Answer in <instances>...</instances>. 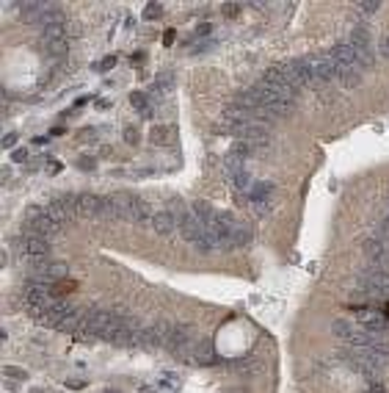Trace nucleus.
<instances>
[{
    "label": "nucleus",
    "mask_w": 389,
    "mask_h": 393,
    "mask_svg": "<svg viewBox=\"0 0 389 393\" xmlns=\"http://www.w3.org/2000/svg\"><path fill=\"white\" fill-rule=\"evenodd\" d=\"M78 213L80 216H102V197L80 194L78 197Z\"/></svg>",
    "instance_id": "39448f33"
},
{
    "label": "nucleus",
    "mask_w": 389,
    "mask_h": 393,
    "mask_svg": "<svg viewBox=\"0 0 389 393\" xmlns=\"http://www.w3.org/2000/svg\"><path fill=\"white\" fill-rule=\"evenodd\" d=\"M215 352L210 343H196L193 346V363H215Z\"/></svg>",
    "instance_id": "9b49d317"
},
{
    "label": "nucleus",
    "mask_w": 389,
    "mask_h": 393,
    "mask_svg": "<svg viewBox=\"0 0 389 393\" xmlns=\"http://www.w3.org/2000/svg\"><path fill=\"white\" fill-rule=\"evenodd\" d=\"M270 191H273V183H270V180L254 183V189H251V202H254V199H270Z\"/></svg>",
    "instance_id": "2eb2a0df"
},
{
    "label": "nucleus",
    "mask_w": 389,
    "mask_h": 393,
    "mask_svg": "<svg viewBox=\"0 0 389 393\" xmlns=\"http://www.w3.org/2000/svg\"><path fill=\"white\" fill-rule=\"evenodd\" d=\"M17 144V133H9V136H3V147L9 150V147H14Z\"/></svg>",
    "instance_id": "cd10ccee"
},
{
    "label": "nucleus",
    "mask_w": 389,
    "mask_h": 393,
    "mask_svg": "<svg viewBox=\"0 0 389 393\" xmlns=\"http://www.w3.org/2000/svg\"><path fill=\"white\" fill-rule=\"evenodd\" d=\"M47 169H50L52 174H58V172H61V163H58V161H50V163H47Z\"/></svg>",
    "instance_id": "7c9ffc66"
},
{
    "label": "nucleus",
    "mask_w": 389,
    "mask_h": 393,
    "mask_svg": "<svg viewBox=\"0 0 389 393\" xmlns=\"http://www.w3.org/2000/svg\"><path fill=\"white\" fill-rule=\"evenodd\" d=\"M166 139H172V130H163V127H155V130H152V142L155 144L166 142Z\"/></svg>",
    "instance_id": "4be33fe9"
},
{
    "label": "nucleus",
    "mask_w": 389,
    "mask_h": 393,
    "mask_svg": "<svg viewBox=\"0 0 389 393\" xmlns=\"http://www.w3.org/2000/svg\"><path fill=\"white\" fill-rule=\"evenodd\" d=\"M238 11H240L238 3H224V14H227V17H235Z\"/></svg>",
    "instance_id": "bb28decb"
},
{
    "label": "nucleus",
    "mask_w": 389,
    "mask_h": 393,
    "mask_svg": "<svg viewBox=\"0 0 389 393\" xmlns=\"http://www.w3.org/2000/svg\"><path fill=\"white\" fill-rule=\"evenodd\" d=\"M144 58H146V56H144V53H135V56H133V58H130V61H133V64H135V67H138V64H141V61H144Z\"/></svg>",
    "instance_id": "2f4dec72"
},
{
    "label": "nucleus",
    "mask_w": 389,
    "mask_h": 393,
    "mask_svg": "<svg viewBox=\"0 0 389 393\" xmlns=\"http://www.w3.org/2000/svg\"><path fill=\"white\" fill-rule=\"evenodd\" d=\"M94 136H97V130H83L80 133V139H94Z\"/></svg>",
    "instance_id": "72a5a7b5"
},
{
    "label": "nucleus",
    "mask_w": 389,
    "mask_h": 393,
    "mask_svg": "<svg viewBox=\"0 0 389 393\" xmlns=\"http://www.w3.org/2000/svg\"><path fill=\"white\" fill-rule=\"evenodd\" d=\"M160 388L163 390H177V388H180V379L172 377V374H163V377H160Z\"/></svg>",
    "instance_id": "6ab92c4d"
},
{
    "label": "nucleus",
    "mask_w": 389,
    "mask_h": 393,
    "mask_svg": "<svg viewBox=\"0 0 389 393\" xmlns=\"http://www.w3.org/2000/svg\"><path fill=\"white\" fill-rule=\"evenodd\" d=\"M125 142H127V144H138V130H135L133 125L125 127Z\"/></svg>",
    "instance_id": "b1692460"
},
{
    "label": "nucleus",
    "mask_w": 389,
    "mask_h": 393,
    "mask_svg": "<svg viewBox=\"0 0 389 393\" xmlns=\"http://www.w3.org/2000/svg\"><path fill=\"white\" fill-rule=\"evenodd\" d=\"M177 227H180L182 238L191 241V244H199V241H202V236H204V225L193 213H182L180 222H177Z\"/></svg>",
    "instance_id": "7ed1b4c3"
},
{
    "label": "nucleus",
    "mask_w": 389,
    "mask_h": 393,
    "mask_svg": "<svg viewBox=\"0 0 389 393\" xmlns=\"http://www.w3.org/2000/svg\"><path fill=\"white\" fill-rule=\"evenodd\" d=\"M114 197H116V208H119V219H127L133 225H146L155 216L144 199H138L133 194H114Z\"/></svg>",
    "instance_id": "f257e3e1"
},
{
    "label": "nucleus",
    "mask_w": 389,
    "mask_h": 393,
    "mask_svg": "<svg viewBox=\"0 0 389 393\" xmlns=\"http://www.w3.org/2000/svg\"><path fill=\"white\" fill-rule=\"evenodd\" d=\"M160 14H163V6H157V3H149V6L144 9V17H146V20H155V17H160Z\"/></svg>",
    "instance_id": "412c9836"
},
{
    "label": "nucleus",
    "mask_w": 389,
    "mask_h": 393,
    "mask_svg": "<svg viewBox=\"0 0 389 393\" xmlns=\"http://www.w3.org/2000/svg\"><path fill=\"white\" fill-rule=\"evenodd\" d=\"M359 80H362V72H359V67L340 69V83H343L345 89H353V86H359Z\"/></svg>",
    "instance_id": "f8f14e48"
},
{
    "label": "nucleus",
    "mask_w": 389,
    "mask_h": 393,
    "mask_svg": "<svg viewBox=\"0 0 389 393\" xmlns=\"http://www.w3.org/2000/svg\"><path fill=\"white\" fill-rule=\"evenodd\" d=\"M229 183L235 186V191H249V189H254L251 186V174H249V169H243V172H238Z\"/></svg>",
    "instance_id": "4468645a"
},
{
    "label": "nucleus",
    "mask_w": 389,
    "mask_h": 393,
    "mask_svg": "<svg viewBox=\"0 0 389 393\" xmlns=\"http://www.w3.org/2000/svg\"><path fill=\"white\" fill-rule=\"evenodd\" d=\"M251 241V227L246 225H238L232 230V236H229V249H238V246H246Z\"/></svg>",
    "instance_id": "6e6552de"
},
{
    "label": "nucleus",
    "mask_w": 389,
    "mask_h": 393,
    "mask_svg": "<svg viewBox=\"0 0 389 393\" xmlns=\"http://www.w3.org/2000/svg\"><path fill=\"white\" fill-rule=\"evenodd\" d=\"M11 158H14L17 163H22V161L28 158V150H14V155H11Z\"/></svg>",
    "instance_id": "c85d7f7f"
},
{
    "label": "nucleus",
    "mask_w": 389,
    "mask_h": 393,
    "mask_svg": "<svg viewBox=\"0 0 389 393\" xmlns=\"http://www.w3.org/2000/svg\"><path fill=\"white\" fill-rule=\"evenodd\" d=\"M78 166H80V169H86V172H91V169L97 166V161H94L91 155H80V158H78Z\"/></svg>",
    "instance_id": "5701e85b"
},
{
    "label": "nucleus",
    "mask_w": 389,
    "mask_h": 393,
    "mask_svg": "<svg viewBox=\"0 0 389 393\" xmlns=\"http://www.w3.org/2000/svg\"><path fill=\"white\" fill-rule=\"evenodd\" d=\"M386 222H389V219H386Z\"/></svg>",
    "instance_id": "c9c22d12"
},
{
    "label": "nucleus",
    "mask_w": 389,
    "mask_h": 393,
    "mask_svg": "<svg viewBox=\"0 0 389 393\" xmlns=\"http://www.w3.org/2000/svg\"><path fill=\"white\" fill-rule=\"evenodd\" d=\"M362 252L370 257V260H375V257H381L384 252H389V246H386V238H381V236H373V238H367V241L362 244Z\"/></svg>",
    "instance_id": "0eeeda50"
},
{
    "label": "nucleus",
    "mask_w": 389,
    "mask_h": 393,
    "mask_svg": "<svg viewBox=\"0 0 389 393\" xmlns=\"http://www.w3.org/2000/svg\"><path fill=\"white\" fill-rule=\"evenodd\" d=\"M351 45H353V48H370V31H367V28H364V25L353 28Z\"/></svg>",
    "instance_id": "ddd939ff"
},
{
    "label": "nucleus",
    "mask_w": 389,
    "mask_h": 393,
    "mask_svg": "<svg viewBox=\"0 0 389 393\" xmlns=\"http://www.w3.org/2000/svg\"><path fill=\"white\" fill-rule=\"evenodd\" d=\"M6 377H14V379H25V371H22V368H17V366H9V368H6Z\"/></svg>",
    "instance_id": "a878e982"
},
{
    "label": "nucleus",
    "mask_w": 389,
    "mask_h": 393,
    "mask_svg": "<svg viewBox=\"0 0 389 393\" xmlns=\"http://www.w3.org/2000/svg\"><path fill=\"white\" fill-rule=\"evenodd\" d=\"M130 103H133L138 111H144V114H149V97H146L144 92H133V95H130Z\"/></svg>",
    "instance_id": "f3484780"
},
{
    "label": "nucleus",
    "mask_w": 389,
    "mask_h": 393,
    "mask_svg": "<svg viewBox=\"0 0 389 393\" xmlns=\"http://www.w3.org/2000/svg\"><path fill=\"white\" fill-rule=\"evenodd\" d=\"M152 227H155L157 236H172L174 227H177L174 213H169V210H160V213H155V216H152Z\"/></svg>",
    "instance_id": "423d86ee"
},
{
    "label": "nucleus",
    "mask_w": 389,
    "mask_h": 393,
    "mask_svg": "<svg viewBox=\"0 0 389 393\" xmlns=\"http://www.w3.org/2000/svg\"><path fill=\"white\" fill-rule=\"evenodd\" d=\"M378 56H381V58H389V36H381V42H378Z\"/></svg>",
    "instance_id": "393cba45"
},
{
    "label": "nucleus",
    "mask_w": 389,
    "mask_h": 393,
    "mask_svg": "<svg viewBox=\"0 0 389 393\" xmlns=\"http://www.w3.org/2000/svg\"><path fill=\"white\" fill-rule=\"evenodd\" d=\"M204 33H210V22H202V25L196 28V36H204Z\"/></svg>",
    "instance_id": "c756f323"
},
{
    "label": "nucleus",
    "mask_w": 389,
    "mask_h": 393,
    "mask_svg": "<svg viewBox=\"0 0 389 393\" xmlns=\"http://www.w3.org/2000/svg\"><path fill=\"white\" fill-rule=\"evenodd\" d=\"M356 327H359V324H351L348 319H337V321L331 324V332H334L337 338H343V341L348 343V341L353 338V332H356Z\"/></svg>",
    "instance_id": "1a4fd4ad"
},
{
    "label": "nucleus",
    "mask_w": 389,
    "mask_h": 393,
    "mask_svg": "<svg viewBox=\"0 0 389 393\" xmlns=\"http://www.w3.org/2000/svg\"><path fill=\"white\" fill-rule=\"evenodd\" d=\"M270 210H273V197L270 199H254V202H251V213H257V216H268Z\"/></svg>",
    "instance_id": "dca6fc26"
},
{
    "label": "nucleus",
    "mask_w": 389,
    "mask_h": 393,
    "mask_svg": "<svg viewBox=\"0 0 389 393\" xmlns=\"http://www.w3.org/2000/svg\"><path fill=\"white\" fill-rule=\"evenodd\" d=\"M356 9L362 11V14H375V11H381V3L378 0H359Z\"/></svg>",
    "instance_id": "a211bd4d"
},
{
    "label": "nucleus",
    "mask_w": 389,
    "mask_h": 393,
    "mask_svg": "<svg viewBox=\"0 0 389 393\" xmlns=\"http://www.w3.org/2000/svg\"><path fill=\"white\" fill-rule=\"evenodd\" d=\"M25 255L31 260H47L50 255V241L42 236H25Z\"/></svg>",
    "instance_id": "20e7f679"
},
{
    "label": "nucleus",
    "mask_w": 389,
    "mask_h": 393,
    "mask_svg": "<svg viewBox=\"0 0 389 393\" xmlns=\"http://www.w3.org/2000/svg\"><path fill=\"white\" fill-rule=\"evenodd\" d=\"M42 50L47 53L50 58H55V61H61V58H67V39H61V42H42Z\"/></svg>",
    "instance_id": "9d476101"
},
{
    "label": "nucleus",
    "mask_w": 389,
    "mask_h": 393,
    "mask_svg": "<svg viewBox=\"0 0 389 393\" xmlns=\"http://www.w3.org/2000/svg\"><path fill=\"white\" fill-rule=\"evenodd\" d=\"M114 67H116V56H108L99 64H94V69H99V72H108V69H114Z\"/></svg>",
    "instance_id": "aec40b11"
},
{
    "label": "nucleus",
    "mask_w": 389,
    "mask_h": 393,
    "mask_svg": "<svg viewBox=\"0 0 389 393\" xmlns=\"http://www.w3.org/2000/svg\"><path fill=\"white\" fill-rule=\"evenodd\" d=\"M367 393H386V390H384V388H381V385H373V388H370Z\"/></svg>",
    "instance_id": "f704fd0d"
},
{
    "label": "nucleus",
    "mask_w": 389,
    "mask_h": 393,
    "mask_svg": "<svg viewBox=\"0 0 389 393\" xmlns=\"http://www.w3.org/2000/svg\"><path fill=\"white\" fill-rule=\"evenodd\" d=\"M163 42H166V45H172V42H174V31H166V36H163Z\"/></svg>",
    "instance_id": "473e14b6"
},
{
    "label": "nucleus",
    "mask_w": 389,
    "mask_h": 393,
    "mask_svg": "<svg viewBox=\"0 0 389 393\" xmlns=\"http://www.w3.org/2000/svg\"><path fill=\"white\" fill-rule=\"evenodd\" d=\"M328 58L337 64V69L359 67V64H356V48H353L351 42H337V45L331 48V53H328Z\"/></svg>",
    "instance_id": "f03ea898"
}]
</instances>
